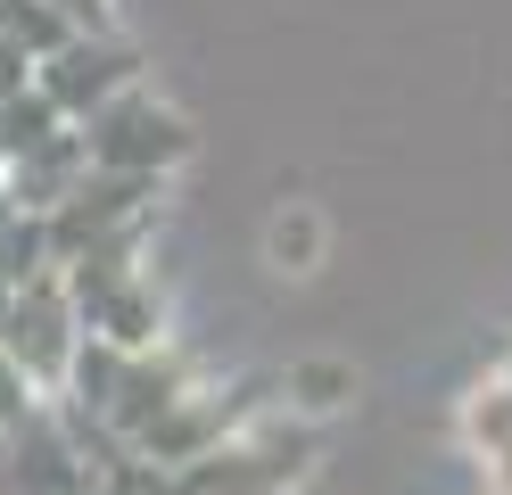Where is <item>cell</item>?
<instances>
[{"label": "cell", "instance_id": "14", "mask_svg": "<svg viewBox=\"0 0 512 495\" xmlns=\"http://www.w3.org/2000/svg\"><path fill=\"white\" fill-rule=\"evenodd\" d=\"M0 33H17L34 58H58L75 42V17L58 9V0H0Z\"/></svg>", "mask_w": 512, "mask_h": 495}, {"label": "cell", "instance_id": "18", "mask_svg": "<svg viewBox=\"0 0 512 495\" xmlns=\"http://www.w3.org/2000/svg\"><path fill=\"white\" fill-rule=\"evenodd\" d=\"M17 215H25V207H17V190H9V174H0V231H9Z\"/></svg>", "mask_w": 512, "mask_h": 495}, {"label": "cell", "instance_id": "1", "mask_svg": "<svg viewBox=\"0 0 512 495\" xmlns=\"http://www.w3.org/2000/svg\"><path fill=\"white\" fill-rule=\"evenodd\" d=\"M306 471H314V421L248 413L215 454H199L190 471H166V495H290Z\"/></svg>", "mask_w": 512, "mask_h": 495}, {"label": "cell", "instance_id": "13", "mask_svg": "<svg viewBox=\"0 0 512 495\" xmlns=\"http://www.w3.org/2000/svg\"><path fill=\"white\" fill-rule=\"evenodd\" d=\"M50 273H58V231H50V215L25 207L9 231H0V281H9V289H34V281H50Z\"/></svg>", "mask_w": 512, "mask_h": 495}, {"label": "cell", "instance_id": "19", "mask_svg": "<svg viewBox=\"0 0 512 495\" xmlns=\"http://www.w3.org/2000/svg\"><path fill=\"white\" fill-rule=\"evenodd\" d=\"M9 306H17V289H9V281H0V330H9Z\"/></svg>", "mask_w": 512, "mask_h": 495}, {"label": "cell", "instance_id": "2", "mask_svg": "<svg viewBox=\"0 0 512 495\" xmlns=\"http://www.w3.org/2000/svg\"><path fill=\"white\" fill-rule=\"evenodd\" d=\"M83 149H91L100 174H141V182H157V174H174V165H190L199 132H190V116L174 108V99H157L149 83H133V91H116L108 108L83 116Z\"/></svg>", "mask_w": 512, "mask_h": 495}, {"label": "cell", "instance_id": "5", "mask_svg": "<svg viewBox=\"0 0 512 495\" xmlns=\"http://www.w3.org/2000/svg\"><path fill=\"white\" fill-rule=\"evenodd\" d=\"M190 388H207V380H199V363H190V355H174V339H166V347H149V355H124V380H116V405H108L100 421L116 429L124 446H133L141 429H149V421H166V413L182 405Z\"/></svg>", "mask_w": 512, "mask_h": 495}, {"label": "cell", "instance_id": "9", "mask_svg": "<svg viewBox=\"0 0 512 495\" xmlns=\"http://www.w3.org/2000/svg\"><path fill=\"white\" fill-rule=\"evenodd\" d=\"M281 405H290L298 421H331V413H347V405H356V363H339V355H306V363H290Z\"/></svg>", "mask_w": 512, "mask_h": 495}, {"label": "cell", "instance_id": "7", "mask_svg": "<svg viewBox=\"0 0 512 495\" xmlns=\"http://www.w3.org/2000/svg\"><path fill=\"white\" fill-rule=\"evenodd\" d=\"M0 174H9V190H17V207H34V215H50V207H67V198L83 190V174H91L83 124H67V132H58V141H42L34 157L0 165Z\"/></svg>", "mask_w": 512, "mask_h": 495}, {"label": "cell", "instance_id": "12", "mask_svg": "<svg viewBox=\"0 0 512 495\" xmlns=\"http://www.w3.org/2000/svg\"><path fill=\"white\" fill-rule=\"evenodd\" d=\"M323 248H331V231H323V215H314L306 198H290V207L265 223V264L290 273V281H306L314 264H323Z\"/></svg>", "mask_w": 512, "mask_h": 495}, {"label": "cell", "instance_id": "16", "mask_svg": "<svg viewBox=\"0 0 512 495\" xmlns=\"http://www.w3.org/2000/svg\"><path fill=\"white\" fill-rule=\"evenodd\" d=\"M34 75H42V58H34V50H25V42H17V33H0V99H17V91H25V83H34Z\"/></svg>", "mask_w": 512, "mask_h": 495}, {"label": "cell", "instance_id": "3", "mask_svg": "<svg viewBox=\"0 0 512 495\" xmlns=\"http://www.w3.org/2000/svg\"><path fill=\"white\" fill-rule=\"evenodd\" d=\"M83 339H91V322H83V306H75L67 273H50V281H34V289H17L9 330H0V347H9L25 372H34V388H42V396H67Z\"/></svg>", "mask_w": 512, "mask_h": 495}, {"label": "cell", "instance_id": "6", "mask_svg": "<svg viewBox=\"0 0 512 495\" xmlns=\"http://www.w3.org/2000/svg\"><path fill=\"white\" fill-rule=\"evenodd\" d=\"M240 421H248V405H232V396H215V388H190L166 421H149L141 438H133V454L149 462V471H190V462L215 454Z\"/></svg>", "mask_w": 512, "mask_h": 495}, {"label": "cell", "instance_id": "10", "mask_svg": "<svg viewBox=\"0 0 512 495\" xmlns=\"http://www.w3.org/2000/svg\"><path fill=\"white\" fill-rule=\"evenodd\" d=\"M455 438H463L471 462H488V454L512 446V380H504V372L463 388V405H455Z\"/></svg>", "mask_w": 512, "mask_h": 495}, {"label": "cell", "instance_id": "20", "mask_svg": "<svg viewBox=\"0 0 512 495\" xmlns=\"http://www.w3.org/2000/svg\"><path fill=\"white\" fill-rule=\"evenodd\" d=\"M504 380H512V355H504Z\"/></svg>", "mask_w": 512, "mask_h": 495}, {"label": "cell", "instance_id": "8", "mask_svg": "<svg viewBox=\"0 0 512 495\" xmlns=\"http://www.w3.org/2000/svg\"><path fill=\"white\" fill-rule=\"evenodd\" d=\"M91 322V339H108V347H124V355H149V347H166V297L149 289V273H133V281H116L100 306L83 314Z\"/></svg>", "mask_w": 512, "mask_h": 495}, {"label": "cell", "instance_id": "15", "mask_svg": "<svg viewBox=\"0 0 512 495\" xmlns=\"http://www.w3.org/2000/svg\"><path fill=\"white\" fill-rule=\"evenodd\" d=\"M42 405H50V396L34 388V372H25V363H17L9 347H0V438H9V429H25Z\"/></svg>", "mask_w": 512, "mask_h": 495}, {"label": "cell", "instance_id": "11", "mask_svg": "<svg viewBox=\"0 0 512 495\" xmlns=\"http://www.w3.org/2000/svg\"><path fill=\"white\" fill-rule=\"evenodd\" d=\"M75 116L58 108V99L42 91V75L25 83L17 99H0V165H17V157H34L42 141H58V132H67Z\"/></svg>", "mask_w": 512, "mask_h": 495}, {"label": "cell", "instance_id": "4", "mask_svg": "<svg viewBox=\"0 0 512 495\" xmlns=\"http://www.w3.org/2000/svg\"><path fill=\"white\" fill-rule=\"evenodd\" d=\"M133 83H141V50L116 42V33H75L58 58H42V91H50L75 124H83L91 108H108L116 91H133Z\"/></svg>", "mask_w": 512, "mask_h": 495}, {"label": "cell", "instance_id": "17", "mask_svg": "<svg viewBox=\"0 0 512 495\" xmlns=\"http://www.w3.org/2000/svg\"><path fill=\"white\" fill-rule=\"evenodd\" d=\"M479 479H488V495H512V446H504V454H488V462H479Z\"/></svg>", "mask_w": 512, "mask_h": 495}]
</instances>
